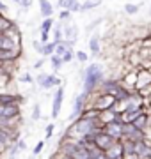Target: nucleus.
<instances>
[{
	"mask_svg": "<svg viewBox=\"0 0 151 159\" xmlns=\"http://www.w3.org/2000/svg\"><path fill=\"white\" fill-rule=\"evenodd\" d=\"M100 6H101V0H85L84 4H80V12L96 9V7H100Z\"/></svg>",
	"mask_w": 151,
	"mask_h": 159,
	"instance_id": "nucleus-18",
	"label": "nucleus"
},
{
	"mask_svg": "<svg viewBox=\"0 0 151 159\" xmlns=\"http://www.w3.org/2000/svg\"><path fill=\"white\" fill-rule=\"evenodd\" d=\"M50 64H52L53 71H59V69L64 66V62H62V58H61V55H57V53H52V55H50Z\"/></svg>",
	"mask_w": 151,
	"mask_h": 159,
	"instance_id": "nucleus-19",
	"label": "nucleus"
},
{
	"mask_svg": "<svg viewBox=\"0 0 151 159\" xmlns=\"http://www.w3.org/2000/svg\"><path fill=\"white\" fill-rule=\"evenodd\" d=\"M32 120H39L41 119V106L39 104H36L34 110H32V117H30Z\"/></svg>",
	"mask_w": 151,
	"mask_h": 159,
	"instance_id": "nucleus-24",
	"label": "nucleus"
},
{
	"mask_svg": "<svg viewBox=\"0 0 151 159\" xmlns=\"http://www.w3.org/2000/svg\"><path fill=\"white\" fill-rule=\"evenodd\" d=\"M52 83H53V87H59V85H62V80L59 78L57 74H52Z\"/></svg>",
	"mask_w": 151,
	"mask_h": 159,
	"instance_id": "nucleus-34",
	"label": "nucleus"
},
{
	"mask_svg": "<svg viewBox=\"0 0 151 159\" xmlns=\"http://www.w3.org/2000/svg\"><path fill=\"white\" fill-rule=\"evenodd\" d=\"M121 145H123V159L137 157L135 156V140H132V138H121Z\"/></svg>",
	"mask_w": 151,
	"mask_h": 159,
	"instance_id": "nucleus-8",
	"label": "nucleus"
},
{
	"mask_svg": "<svg viewBox=\"0 0 151 159\" xmlns=\"http://www.w3.org/2000/svg\"><path fill=\"white\" fill-rule=\"evenodd\" d=\"M53 20H52V16H48V18H43V23H41V30H45V32H50L52 30V27H53Z\"/></svg>",
	"mask_w": 151,
	"mask_h": 159,
	"instance_id": "nucleus-21",
	"label": "nucleus"
},
{
	"mask_svg": "<svg viewBox=\"0 0 151 159\" xmlns=\"http://www.w3.org/2000/svg\"><path fill=\"white\" fill-rule=\"evenodd\" d=\"M62 101H64V87L59 85L55 94H53V99H52V119H57L59 117L61 108H62Z\"/></svg>",
	"mask_w": 151,
	"mask_h": 159,
	"instance_id": "nucleus-4",
	"label": "nucleus"
},
{
	"mask_svg": "<svg viewBox=\"0 0 151 159\" xmlns=\"http://www.w3.org/2000/svg\"><path fill=\"white\" fill-rule=\"evenodd\" d=\"M89 50L93 51V55H100V51H101V43H100L98 35H93V37L89 39Z\"/></svg>",
	"mask_w": 151,
	"mask_h": 159,
	"instance_id": "nucleus-16",
	"label": "nucleus"
},
{
	"mask_svg": "<svg viewBox=\"0 0 151 159\" xmlns=\"http://www.w3.org/2000/svg\"><path fill=\"white\" fill-rule=\"evenodd\" d=\"M151 83V71L146 67H139L137 69V80H135V90L140 89V87H146Z\"/></svg>",
	"mask_w": 151,
	"mask_h": 159,
	"instance_id": "nucleus-7",
	"label": "nucleus"
},
{
	"mask_svg": "<svg viewBox=\"0 0 151 159\" xmlns=\"http://www.w3.org/2000/svg\"><path fill=\"white\" fill-rule=\"evenodd\" d=\"M71 2L73 0H57V6H59V9H70Z\"/></svg>",
	"mask_w": 151,
	"mask_h": 159,
	"instance_id": "nucleus-27",
	"label": "nucleus"
},
{
	"mask_svg": "<svg viewBox=\"0 0 151 159\" xmlns=\"http://www.w3.org/2000/svg\"><path fill=\"white\" fill-rule=\"evenodd\" d=\"M101 80H103V67L100 64L87 66L85 73H84V90H82V94L85 97H89L93 92L98 90Z\"/></svg>",
	"mask_w": 151,
	"mask_h": 159,
	"instance_id": "nucleus-1",
	"label": "nucleus"
},
{
	"mask_svg": "<svg viewBox=\"0 0 151 159\" xmlns=\"http://www.w3.org/2000/svg\"><path fill=\"white\" fill-rule=\"evenodd\" d=\"M52 134H53V124H48L46 125V131H45V138H46V140H50V138H52Z\"/></svg>",
	"mask_w": 151,
	"mask_h": 159,
	"instance_id": "nucleus-30",
	"label": "nucleus"
},
{
	"mask_svg": "<svg viewBox=\"0 0 151 159\" xmlns=\"http://www.w3.org/2000/svg\"><path fill=\"white\" fill-rule=\"evenodd\" d=\"M76 35H78V29H76V25H71V23H66V27L62 30V39L66 41H76Z\"/></svg>",
	"mask_w": 151,
	"mask_h": 159,
	"instance_id": "nucleus-13",
	"label": "nucleus"
},
{
	"mask_svg": "<svg viewBox=\"0 0 151 159\" xmlns=\"http://www.w3.org/2000/svg\"><path fill=\"white\" fill-rule=\"evenodd\" d=\"M18 6H22L23 9H27V7H30V4H32V0H14Z\"/></svg>",
	"mask_w": 151,
	"mask_h": 159,
	"instance_id": "nucleus-33",
	"label": "nucleus"
},
{
	"mask_svg": "<svg viewBox=\"0 0 151 159\" xmlns=\"http://www.w3.org/2000/svg\"><path fill=\"white\" fill-rule=\"evenodd\" d=\"M149 14H151V9H149Z\"/></svg>",
	"mask_w": 151,
	"mask_h": 159,
	"instance_id": "nucleus-40",
	"label": "nucleus"
},
{
	"mask_svg": "<svg viewBox=\"0 0 151 159\" xmlns=\"http://www.w3.org/2000/svg\"><path fill=\"white\" fill-rule=\"evenodd\" d=\"M149 120H151V115H149V111H140L137 117H135L134 120H132V124L137 127V129H140V131H146L148 129V125H149Z\"/></svg>",
	"mask_w": 151,
	"mask_h": 159,
	"instance_id": "nucleus-9",
	"label": "nucleus"
},
{
	"mask_svg": "<svg viewBox=\"0 0 151 159\" xmlns=\"http://www.w3.org/2000/svg\"><path fill=\"white\" fill-rule=\"evenodd\" d=\"M0 12H4V14L7 12V6L4 4V2H0Z\"/></svg>",
	"mask_w": 151,
	"mask_h": 159,
	"instance_id": "nucleus-37",
	"label": "nucleus"
},
{
	"mask_svg": "<svg viewBox=\"0 0 151 159\" xmlns=\"http://www.w3.org/2000/svg\"><path fill=\"white\" fill-rule=\"evenodd\" d=\"M22 113V102H0V117L2 119H18Z\"/></svg>",
	"mask_w": 151,
	"mask_h": 159,
	"instance_id": "nucleus-2",
	"label": "nucleus"
},
{
	"mask_svg": "<svg viewBox=\"0 0 151 159\" xmlns=\"http://www.w3.org/2000/svg\"><path fill=\"white\" fill-rule=\"evenodd\" d=\"M103 133H107L109 136H112L114 140H121L123 138V124H119V122H107V124L103 125Z\"/></svg>",
	"mask_w": 151,
	"mask_h": 159,
	"instance_id": "nucleus-5",
	"label": "nucleus"
},
{
	"mask_svg": "<svg viewBox=\"0 0 151 159\" xmlns=\"http://www.w3.org/2000/svg\"><path fill=\"white\" fill-rule=\"evenodd\" d=\"M12 25V21L9 20V18L4 16V12H0V32H6L9 27Z\"/></svg>",
	"mask_w": 151,
	"mask_h": 159,
	"instance_id": "nucleus-20",
	"label": "nucleus"
},
{
	"mask_svg": "<svg viewBox=\"0 0 151 159\" xmlns=\"http://www.w3.org/2000/svg\"><path fill=\"white\" fill-rule=\"evenodd\" d=\"M11 78H12V74H9L6 69L0 66V89H2V90H4V89L11 83Z\"/></svg>",
	"mask_w": 151,
	"mask_h": 159,
	"instance_id": "nucleus-17",
	"label": "nucleus"
},
{
	"mask_svg": "<svg viewBox=\"0 0 151 159\" xmlns=\"http://www.w3.org/2000/svg\"><path fill=\"white\" fill-rule=\"evenodd\" d=\"M43 148H45V142H37V143H36V147H34V150H32V152H34V156L41 154V150H43Z\"/></svg>",
	"mask_w": 151,
	"mask_h": 159,
	"instance_id": "nucleus-29",
	"label": "nucleus"
},
{
	"mask_svg": "<svg viewBox=\"0 0 151 159\" xmlns=\"http://www.w3.org/2000/svg\"><path fill=\"white\" fill-rule=\"evenodd\" d=\"M75 55H76V60H78V62H82V64H85V62H87V58H89L85 51H76Z\"/></svg>",
	"mask_w": 151,
	"mask_h": 159,
	"instance_id": "nucleus-25",
	"label": "nucleus"
},
{
	"mask_svg": "<svg viewBox=\"0 0 151 159\" xmlns=\"http://www.w3.org/2000/svg\"><path fill=\"white\" fill-rule=\"evenodd\" d=\"M39 41H41V43H48V41H50V32H45V30H41Z\"/></svg>",
	"mask_w": 151,
	"mask_h": 159,
	"instance_id": "nucleus-31",
	"label": "nucleus"
},
{
	"mask_svg": "<svg viewBox=\"0 0 151 159\" xmlns=\"http://www.w3.org/2000/svg\"><path fill=\"white\" fill-rule=\"evenodd\" d=\"M20 81H22V83H32V81H34V78H32V76H30L29 73H25L23 76L20 78Z\"/></svg>",
	"mask_w": 151,
	"mask_h": 159,
	"instance_id": "nucleus-32",
	"label": "nucleus"
},
{
	"mask_svg": "<svg viewBox=\"0 0 151 159\" xmlns=\"http://www.w3.org/2000/svg\"><path fill=\"white\" fill-rule=\"evenodd\" d=\"M4 46V32H0V48Z\"/></svg>",
	"mask_w": 151,
	"mask_h": 159,
	"instance_id": "nucleus-39",
	"label": "nucleus"
},
{
	"mask_svg": "<svg viewBox=\"0 0 151 159\" xmlns=\"http://www.w3.org/2000/svg\"><path fill=\"white\" fill-rule=\"evenodd\" d=\"M68 11H70V12H80V2H78V0H73Z\"/></svg>",
	"mask_w": 151,
	"mask_h": 159,
	"instance_id": "nucleus-26",
	"label": "nucleus"
},
{
	"mask_svg": "<svg viewBox=\"0 0 151 159\" xmlns=\"http://www.w3.org/2000/svg\"><path fill=\"white\" fill-rule=\"evenodd\" d=\"M85 106H87V97L84 96V94H78L75 99V104H73V111L70 115V120H75L76 117H80L82 111L85 110Z\"/></svg>",
	"mask_w": 151,
	"mask_h": 159,
	"instance_id": "nucleus-6",
	"label": "nucleus"
},
{
	"mask_svg": "<svg viewBox=\"0 0 151 159\" xmlns=\"http://www.w3.org/2000/svg\"><path fill=\"white\" fill-rule=\"evenodd\" d=\"M124 12L126 14H137L139 12V6L137 4H126L124 6Z\"/></svg>",
	"mask_w": 151,
	"mask_h": 159,
	"instance_id": "nucleus-22",
	"label": "nucleus"
},
{
	"mask_svg": "<svg viewBox=\"0 0 151 159\" xmlns=\"http://www.w3.org/2000/svg\"><path fill=\"white\" fill-rule=\"evenodd\" d=\"M39 11H41V16H43V18L53 16L52 2H50V0H39Z\"/></svg>",
	"mask_w": 151,
	"mask_h": 159,
	"instance_id": "nucleus-14",
	"label": "nucleus"
},
{
	"mask_svg": "<svg viewBox=\"0 0 151 159\" xmlns=\"http://www.w3.org/2000/svg\"><path fill=\"white\" fill-rule=\"evenodd\" d=\"M43 62H45L43 58H41V60H37V62H36V66H34V69H41V67H43Z\"/></svg>",
	"mask_w": 151,
	"mask_h": 159,
	"instance_id": "nucleus-38",
	"label": "nucleus"
},
{
	"mask_svg": "<svg viewBox=\"0 0 151 159\" xmlns=\"http://www.w3.org/2000/svg\"><path fill=\"white\" fill-rule=\"evenodd\" d=\"M73 55H75V53H73V50H68L61 58H62V62H64V64H70L71 60H73Z\"/></svg>",
	"mask_w": 151,
	"mask_h": 159,
	"instance_id": "nucleus-23",
	"label": "nucleus"
},
{
	"mask_svg": "<svg viewBox=\"0 0 151 159\" xmlns=\"http://www.w3.org/2000/svg\"><path fill=\"white\" fill-rule=\"evenodd\" d=\"M135 80H137V69H128V71H124V74L121 76V83L126 89H130V90H135Z\"/></svg>",
	"mask_w": 151,
	"mask_h": 159,
	"instance_id": "nucleus-11",
	"label": "nucleus"
},
{
	"mask_svg": "<svg viewBox=\"0 0 151 159\" xmlns=\"http://www.w3.org/2000/svg\"><path fill=\"white\" fill-rule=\"evenodd\" d=\"M70 14H71V12L68 11V9H62V12L59 14V18H61V20H68V18H70Z\"/></svg>",
	"mask_w": 151,
	"mask_h": 159,
	"instance_id": "nucleus-36",
	"label": "nucleus"
},
{
	"mask_svg": "<svg viewBox=\"0 0 151 159\" xmlns=\"http://www.w3.org/2000/svg\"><path fill=\"white\" fill-rule=\"evenodd\" d=\"M59 41H62V29L61 27L55 29V32H53V43H59Z\"/></svg>",
	"mask_w": 151,
	"mask_h": 159,
	"instance_id": "nucleus-28",
	"label": "nucleus"
},
{
	"mask_svg": "<svg viewBox=\"0 0 151 159\" xmlns=\"http://www.w3.org/2000/svg\"><path fill=\"white\" fill-rule=\"evenodd\" d=\"M105 157L107 159H123V145H121V140H116L112 143L110 148L105 150Z\"/></svg>",
	"mask_w": 151,
	"mask_h": 159,
	"instance_id": "nucleus-10",
	"label": "nucleus"
},
{
	"mask_svg": "<svg viewBox=\"0 0 151 159\" xmlns=\"http://www.w3.org/2000/svg\"><path fill=\"white\" fill-rule=\"evenodd\" d=\"M114 142H116V140H114L112 136H109L107 133H103V131H98V133L93 136V143H94L98 148H101L103 152L107 150V148H110Z\"/></svg>",
	"mask_w": 151,
	"mask_h": 159,
	"instance_id": "nucleus-3",
	"label": "nucleus"
},
{
	"mask_svg": "<svg viewBox=\"0 0 151 159\" xmlns=\"http://www.w3.org/2000/svg\"><path fill=\"white\" fill-rule=\"evenodd\" d=\"M55 50V43L53 41H48V43H41V50H39V55L43 57H50Z\"/></svg>",
	"mask_w": 151,
	"mask_h": 159,
	"instance_id": "nucleus-15",
	"label": "nucleus"
},
{
	"mask_svg": "<svg viewBox=\"0 0 151 159\" xmlns=\"http://www.w3.org/2000/svg\"><path fill=\"white\" fill-rule=\"evenodd\" d=\"M36 83L43 89V90H50L53 89V83H52V74H46V73H41L37 78H36Z\"/></svg>",
	"mask_w": 151,
	"mask_h": 159,
	"instance_id": "nucleus-12",
	"label": "nucleus"
},
{
	"mask_svg": "<svg viewBox=\"0 0 151 159\" xmlns=\"http://www.w3.org/2000/svg\"><path fill=\"white\" fill-rule=\"evenodd\" d=\"M16 147H18V150H25L27 148V143L23 140H16Z\"/></svg>",
	"mask_w": 151,
	"mask_h": 159,
	"instance_id": "nucleus-35",
	"label": "nucleus"
}]
</instances>
